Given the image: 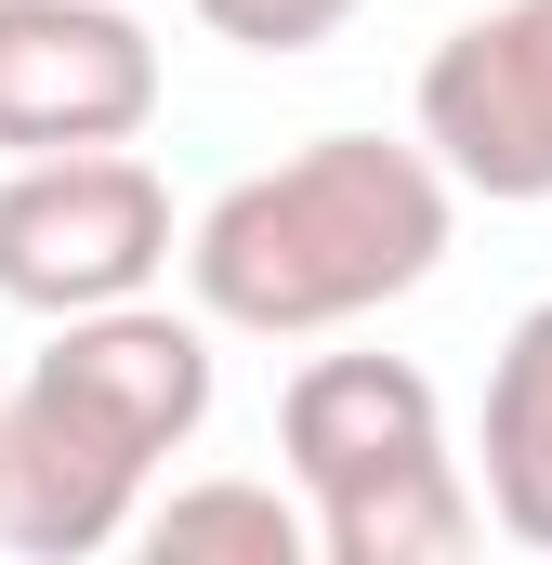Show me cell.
<instances>
[{
  "mask_svg": "<svg viewBox=\"0 0 552 565\" xmlns=\"http://www.w3.org/2000/svg\"><path fill=\"white\" fill-rule=\"evenodd\" d=\"M447 224H460V184L382 132H316L289 145L276 171L224 184L184 237V289L211 329H251V342H316V329H355L382 302H408L447 264Z\"/></svg>",
  "mask_w": 552,
  "mask_h": 565,
  "instance_id": "obj_1",
  "label": "cell"
},
{
  "mask_svg": "<svg viewBox=\"0 0 552 565\" xmlns=\"http://www.w3.org/2000/svg\"><path fill=\"white\" fill-rule=\"evenodd\" d=\"M276 447L302 487V526L329 565H460L474 553V473L447 460V408L408 355H316L276 395Z\"/></svg>",
  "mask_w": 552,
  "mask_h": 565,
  "instance_id": "obj_2",
  "label": "cell"
},
{
  "mask_svg": "<svg viewBox=\"0 0 552 565\" xmlns=\"http://www.w3.org/2000/svg\"><path fill=\"white\" fill-rule=\"evenodd\" d=\"M158 264H171V184L132 145H53L0 171V302L93 316L132 302Z\"/></svg>",
  "mask_w": 552,
  "mask_h": 565,
  "instance_id": "obj_3",
  "label": "cell"
},
{
  "mask_svg": "<svg viewBox=\"0 0 552 565\" xmlns=\"http://www.w3.org/2000/svg\"><path fill=\"white\" fill-rule=\"evenodd\" d=\"M421 158L460 198H552V0H487L421 53Z\"/></svg>",
  "mask_w": 552,
  "mask_h": 565,
  "instance_id": "obj_4",
  "label": "cell"
},
{
  "mask_svg": "<svg viewBox=\"0 0 552 565\" xmlns=\"http://www.w3.org/2000/svg\"><path fill=\"white\" fill-rule=\"evenodd\" d=\"M158 119V40L132 0H0V158L132 145Z\"/></svg>",
  "mask_w": 552,
  "mask_h": 565,
  "instance_id": "obj_5",
  "label": "cell"
},
{
  "mask_svg": "<svg viewBox=\"0 0 552 565\" xmlns=\"http://www.w3.org/2000/svg\"><path fill=\"white\" fill-rule=\"evenodd\" d=\"M53 408L79 434H106L119 460H171V447H198L211 422V329L198 316H171V302H93V316H53V355L26 369Z\"/></svg>",
  "mask_w": 552,
  "mask_h": 565,
  "instance_id": "obj_6",
  "label": "cell"
},
{
  "mask_svg": "<svg viewBox=\"0 0 552 565\" xmlns=\"http://www.w3.org/2000/svg\"><path fill=\"white\" fill-rule=\"evenodd\" d=\"M474 513L513 553H552V302L513 316V342L487 369V473H474Z\"/></svg>",
  "mask_w": 552,
  "mask_h": 565,
  "instance_id": "obj_7",
  "label": "cell"
},
{
  "mask_svg": "<svg viewBox=\"0 0 552 565\" xmlns=\"http://www.w3.org/2000/svg\"><path fill=\"white\" fill-rule=\"evenodd\" d=\"M158 565H198V553H237V565H302L316 526L289 487H251V473H211V487H171L158 513H132Z\"/></svg>",
  "mask_w": 552,
  "mask_h": 565,
  "instance_id": "obj_8",
  "label": "cell"
},
{
  "mask_svg": "<svg viewBox=\"0 0 552 565\" xmlns=\"http://www.w3.org/2000/svg\"><path fill=\"white\" fill-rule=\"evenodd\" d=\"M198 26L237 40V53H316V40L355 26V0H198Z\"/></svg>",
  "mask_w": 552,
  "mask_h": 565,
  "instance_id": "obj_9",
  "label": "cell"
}]
</instances>
